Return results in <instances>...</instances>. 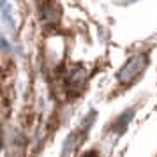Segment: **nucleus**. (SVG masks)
I'll list each match as a JSON object with an SVG mask.
<instances>
[{
	"instance_id": "obj_1",
	"label": "nucleus",
	"mask_w": 157,
	"mask_h": 157,
	"mask_svg": "<svg viewBox=\"0 0 157 157\" xmlns=\"http://www.w3.org/2000/svg\"><path fill=\"white\" fill-rule=\"evenodd\" d=\"M147 64H148V58H147V55H143V53H138L134 57H131L124 64L120 72H118V81L124 83V85H131L134 79H138L145 72Z\"/></svg>"
},
{
	"instance_id": "obj_2",
	"label": "nucleus",
	"mask_w": 157,
	"mask_h": 157,
	"mask_svg": "<svg viewBox=\"0 0 157 157\" xmlns=\"http://www.w3.org/2000/svg\"><path fill=\"white\" fill-rule=\"evenodd\" d=\"M132 115H134V111H132V109H125V111H124V113L117 118V122L113 124V129L118 132V134H122V132L127 129L129 122H131V118H132Z\"/></svg>"
},
{
	"instance_id": "obj_3",
	"label": "nucleus",
	"mask_w": 157,
	"mask_h": 157,
	"mask_svg": "<svg viewBox=\"0 0 157 157\" xmlns=\"http://www.w3.org/2000/svg\"><path fill=\"white\" fill-rule=\"evenodd\" d=\"M2 20H4V23L13 25V20H11V9H9L7 0H2Z\"/></svg>"
},
{
	"instance_id": "obj_4",
	"label": "nucleus",
	"mask_w": 157,
	"mask_h": 157,
	"mask_svg": "<svg viewBox=\"0 0 157 157\" xmlns=\"http://www.w3.org/2000/svg\"><path fill=\"white\" fill-rule=\"evenodd\" d=\"M83 157H99V155H97V152H86Z\"/></svg>"
},
{
	"instance_id": "obj_5",
	"label": "nucleus",
	"mask_w": 157,
	"mask_h": 157,
	"mask_svg": "<svg viewBox=\"0 0 157 157\" xmlns=\"http://www.w3.org/2000/svg\"><path fill=\"white\" fill-rule=\"evenodd\" d=\"M132 2H136V0H120V4H132Z\"/></svg>"
}]
</instances>
